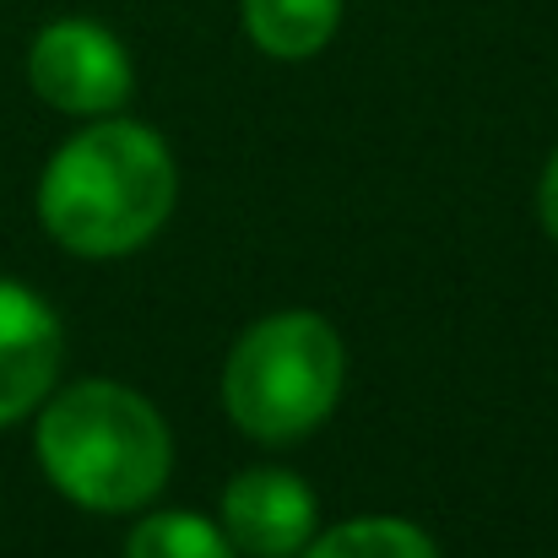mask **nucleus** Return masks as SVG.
Returning a JSON list of instances; mask_svg holds the SVG:
<instances>
[{
  "label": "nucleus",
  "instance_id": "f03ea898",
  "mask_svg": "<svg viewBox=\"0 0 558 558\" xmlns=\"http://www.w3.org/2000/svg\"><path fill=\"white\" fill-rule=\"evenodd\" d=\"M38 461L71 505L125 515L163 494L174 439L142 390L120 379H76L38 417Z\"/></svg>",
  "mask_w": 558,
  "mask_h": 558
},
{
  "label": "nucleus",
  "instance_id": "20e7f679",
  "mask_svg": "<svg viewBox=\"0 0 558 558\" xmlns=\"http://www.w3.org/2000/svg\"><path fill=\"white\" fill-rule=\"evenodd\" d=\"M27 82L33 93L60 109V114H114L125 109L136 76H131V54L125 44L87 16H60L49 22L33 49H27Z\"/></svg>",
  "mask_w": 558,
  "mask_h": 558
},
{
  "label": "nucleus",
  "instance_id": "7ed1b4c3",
  "mask_svg": "<svg viewBox=\"0 0 558 558\" xmlns=\"http://www.w3.org/2000/svg\"><path fill=\"white\" fill-rule=\"evenodd\" d=\"M342 374L348 353L337 326L310 310H282L255 320L233 342L222 369V401L239 434L260 445H293L331 417Z\"/></svg>",
  "mask_w": 558,
  "mask_h": 558
},
{
  "label": "nucleus",
  "instance_id": "6e6552de",
  "mask_svg": "<svg viewBox=\"0 0 558 558\" xmlns=\"http://www.w3.org/2000/svg\"><path fill=\"white\" fill-rule=\"evenodd\" d=\"M299 558H439V554L412 521L359 515V521H342V526L310 537V548Z\"/></svg>",
  "mask_w": 558,
  "mask_h": 558
},
{
  "label": "nucleus",
  "instance_id": "f257e3e1",
  "mask_svg": "<svg viewBox=\"0 0 558 558\" xmlns=\"http://www.w3.org/2000/svg\"><path fill=\"white\" fill-rule=\"evenodd\" d=\"M169 142L136 120H93L38 180V217L71 255L114 260L142 250L174 211Z\"/></svg>",
  "mask_w": 558,
  "mask_h": 558
},
{
  "label": "nucleus",
  "instance_id": "0eeeda50",
  "mask_svg": "<svg viewBox=\"0 0 558 558\" xmlns=\"http://www.w3.org/2000/svg\"><path fill=\"white\" fill-rule=\"evenodd\" d=\"M342 0H244V33L271 60H310L337 38Z\"/></svg>",
  "mask_w": 558,
  "mask_h": 558
},
{
  "label": "nucleus",
  "instance_id": "39448f33",
  "mask_svg": "<svg viewBox=\"0 0 558 558\" xmlns=\"http://www.w3.org/2000/svg\"><path fill=\"white\" fill-rule=\"evenodd\" d=\"M222 537L233 554L299 558L315 537V494L282 466H250L222 494Z\"/></svg>",
  "mask_w": 558,
  "mask_h": 558
},
{
  "label": "nucleus",
  "instance_id": "423d86ee",
  "mask_svg": "<svg viewBox=\"0 0 558 558\" xmlns=\"http://www.w3.org/2000/svg\"><path fill=\"white\" fill-rule=\"evenodd\" d=\"M60 353L65 342H60L54 310L33 288L0 277V428L27 417L49 396L60 374Z\"/></svg>",
  "mask_w": 558,
  "mask_h": 558
},
{
  "label": "nucleus",
  "instance_id": "9d476101",
  "mask_svg": "<svg viewBox=\"0 0 558 558\" xmlns=\"http://www.w3.org/2000/svg\"><path fill=\"white\" fill-rule=\"evenodd\" d=\"M537 217H543L548 239L558 244V153L548 158V169H543V185H537Z\"/></svg>",
  "mask_w": 558,
  "mask_h": 558
},
{
  "label": "nucleus",
  "instance_id": "1a4fd4ad",
  "mask_svg": "<svg viewBox=\"0 0 558 558\" xmlns=\"http://www.w3.org/2000/svg\"><path fill=\"white\" fill-rule=\"evenodd\" d=\"M125 558H239V554L222 537V526H211V521H201L190 510H158V515H147L131 532Z\"/></svg>",
  "mask_w": 558,
  "mask_h": 558
}]
</instances>
